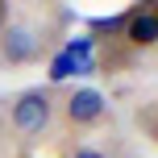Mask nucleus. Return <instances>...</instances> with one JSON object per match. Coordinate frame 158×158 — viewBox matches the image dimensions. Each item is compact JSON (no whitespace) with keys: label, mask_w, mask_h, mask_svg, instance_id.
<instances>
[{"label":"nucleus","mask_w":158,"mask_h":158,"mask_svg":"<svg viewBox=\"0 0 158 158\" xmlns=\"http://www.w3.org/2000/svg\"><path fill=\"white\" fill-rule=\"evenodd\" d=\"M38 50H42V33H38V25L33 21H8V29L0 33V54H4V63H13V67H21V63H33L38 58Z\"/></svg>","instance_id":"obj_1"},{"label":"nucleus","mask_w":158,"mask_h":158,"mask_svg":"<svg viewBox=\"0 0 158 158\" xmlns=\"http://www.w3.org/2000/svg\"><path fill=\"white\" fill-rule=\"evenodd\" d=\"M125 38L133 42V46H158V13H154L150 4H142V8H129Z\"/></svg>","instance_id":"obj_4"},{"label":"nucleus","mask_w":158,"mask_h":158,"mask_svg":"<svg viewBox=\"0 0 158 158\" xmlns=\"http://www.w3.org/2000/svg\"><path fill=\"white\" fill-rule=\"evenodd\" d=\"M125 21H129V13H117V17H92V29H96V33H125Z\"/></svg>","instance_id":"obj_5"},{"label":"nucleus","mask_w":158,"mask_h":158,"mask_svg":"<svg viewBox=\"0 0 158 158\" xmlns=\"http://www.w3.org/2000/svg\"><path fill=\"white\" fill-rule=\"evenodd\" d=\"M4 17H8V8H4V4H0V33H4Z\"/></svg>","instance_id":"obj_8"},{"label":"nucleus","mask_w":158,"mask_h":158,"mask_svg":"<svg viewBox=\"0 0 158 158\" xmlns=\"http://www.w3.org/2000/svg\"><path fill=\"white\" fill-rule=\"evenodd\" d=\"M50 112H54L50 92H42V87L21 92L17 104H13V129H17V133H42V129L50 125Z\"/></svg>","instance_id":"obj_2"},{"label":"nucleus","mask_w":158,"mask_h":158,"mask_svg":"<svg viewBox=\"0 0 158 158\" xmlns=\"http://www.w3.org/2000/svg\"><path fill=\"white\" fill-rule=\"evenodd\" d=\"M67 75H79V63H75V58H71V54L63 50V54H58L54 63H50V79L58 83V79H67Z\"/></svg>","instance_id":"obj_6"},{"label":"nucleus","mask_w":158,"mask_h":158,"mask_svg":"<svg viewBox=\"0 0 158 158\" xmlns=\"http://www.w3.org/2000/svg\"><path fill=\"white\" fill-rule=\"evenodd\" d=\"M71 158H108V154H100V150H92V146H79V150Z\"/></svg>","instance_id":"obj_7"},{"label":"nucleus","mask_w":158,"mask_h":158,"mask_svg":"<svg viewBox=\"0 0 158 158\" xmlns=\"http://www.w3.org/2000/svg\"><path fill=\"white\" fill-rule=\"evenodd\" d=\"M104 96L96 92V87H79V92L67 100V121L71 125H96V121L104 117Z\"/></svg>","instance_id":"obj_3"}]
</instances>
